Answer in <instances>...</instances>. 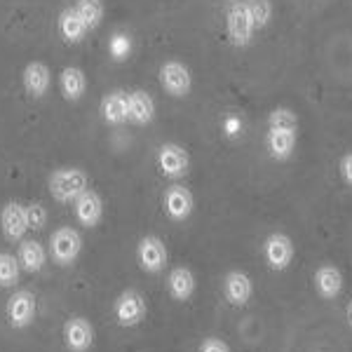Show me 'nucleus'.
Masks as SVG:
<instances>
[{
  "mask_svg": "<svg viewBox=\"0 0 352 352\" xmlns=\"http://www.w3.org/2000/svg\"><path fill=\"white\" fill-rule=\"evenodd\" d=\"M89 188V179L82 169L78 167H64L56 169L50 176V192L56 202H76L85 190Z\"/></svg>",
  "mask_w": 352,
  "mask_h": 352,
  "instance_id": "f257e3e1",
  "label": "nucleus"
},
{
  "mask_svg": "<svg viewBox=\"0 0 352 352\" xmlns=\"http://www.w3.org/2000/svg\"><path fill=\"white\" fill-rule=\"evenodd\" d=\"M82 252V237L80 232L71 226H61L50 237V254L56 265H71Z\"/></svg>",
  "mask_w": 352,
  "mask_h": 352,
  "instance_id": "f03ea898",
  "label": "nucleus"
},
{
  "mask_svg": "<svg viewBox=\"0 0 352 352\" xmlns=\"http://www.w3.org/2000/svg\"><path fill=\"white\" fill-rule=\"evenodd\" d=\"M146 312H148L146 298H144V294L136 292V289L122 292L120 296L116 298V303H113V317H116L118 324L124 329L141 324V322L146 320Z\"/></svg>",
  "mask_w": 352,
  "mask_h": 352,
  "instance_id": "7ed1b4c3",
  "label": "nucleus"
},
{
  "mask_svg": "<svg viewBox=\"0 0 352 352\" xmlns=\"http://www.w3.org/2000/svg\"><path fill=\"white\" fill-rule=\"evenodd\" d=\"M226 28H228V38L235 47H244V45L252 43L254 31H256V24H254V19H252V14H249L247 3H244V0L230 5L228 14H226Z\"/></svg>",
  "mask_w": 352,
  "mask_h": 352,
  "instance_id": "20e7f679",
  "label": "nucleus"
},
{
  "mask_svg": "<svg viewBox=\"0 0 352 352\" xmlns=\"http://www.w3.org/2000/svg\"><path fill=\"white\" fill-rule=\"evenodd\" d=\"M36 310H38L36 296H33V292H28V289L14 292L12 296L8 298V305H5V315H8V322L12 329L31 327L33 320H36Z\"/></svg>",
  "mask_w": 352,
  "mask_h": 352,
  "instance_id": "39448f33",
  "label": "nucleus"
},
{
  "mask_svg": "<svg viewBox=\"0 0 352 352\" xmlns=\"http://www.w3.org/2000/svg\"><path fill=\"white\" fill-rule=\"evenodd\" d=\"M167 247H164V242L157 235L141 237L139 247H136V261H139L144 272H151V275L162 272L164 265H167Z\"/></svg>",
  "mask_w": 352,
  "mask_h": 352,
  "instance_id": "423d86ee",
  "label": "nucleus"
},
{
  "mask_svg": "<svg viewBox=\"0 0 352 352\" xmlns=\"http://www.w3.org/2000/svg\"><path fill=\"white\" fill-rule=\"evenodd\" d=\"M294 254H296L294 242L285 232H272V235H268V240L263 242L265 263H268L272 270H287L294 261Z\"/></svg>",
  "mask_w": 352,
  "mask_h": 352,
  "instance_id": "0eeeda50",
  "label": "nucleus"
},
{
  "mask_svg": "<svg viewBox=\"0 0 352 352\" xmlns=\"http://www.w3.org/2000/svg\"><path fill=\"white\" fill-rule=\"evenodd\" d=\"M160 85L164 87V92L172 94V96H186L190 92V85H192V78H190V71L186 64L181 61H164L162 68H160Z\"/></svg>",
  "mask_w": 352,
  "mask_h": 352,
  "instance_id": "6e6552de",
  "label": "nucleus"
},
{
  "mask_svg": "<svg viewBox=\"0 0 352 352\" xmlns=\"http://www.w3.org/2000/svg\"><path fill=\"white\" fill-rule=\"evenodd\" d=\"M64 343L71 352H87L94 343V327L85 317H68L64 322Z\"/></svg>",
  "mask_w": 352,
  "mask_h": 352,
  "instance_id": "1a4fd4ad",
  "label": "nucleus"
},
{
  "mask_svg": "<svg viewBox=\"0 0 352 352\" xmlns=\"http://www.w3.org/2000/svg\"><path fill=\"white\" fill-rule=\"evenodd\" d=\"M162 204H164V212L172 221H186L192 214V207H195V200H192V192L186 188V186H169L164 190V197H162Z\"/></svg>",
  "mask_w": 352,
  "mask_h": 352,
  "instance_id": "9d476101",
  "label": "nucleus"
},
{
  "mask_svg": "<svg viewBox=\"0 0 352 352\" xmlns=\"http://www.w3.org/2000/svg\"><path fill=\"white\" fill-rule=\"evenodd\" d=\"M223 296L230 305H235V308L247 305L254 296L252 277L242 270H230L228 275L223 277Z\"/></svg>",
  "mask_w": 352,
  "mask_h": 352,
  "instance_id": "9b49d317",
  "label": "nucleus"
},
{
  "mask_svg": "<svg viewBox=\"0 0 352 352\" xmlns=\"http://www.w3.org/2000/svg\"><path fill=\"white\" fill-rule=\"evenodd\" d=\"M0 228L3 235L10 242H21L28 230V221H26V207H21L19 202H8L0 212Z\"/></svg>",
  "mask_w": 352,
  "mask_h": 352,
  "instance_id": "f8f14e48",
  "label": "nucleus"
},
{
  "mask_svg": "<svg viewBox=\"0 0 352 352\" xmlns=\"http://www.w3.org/2000/svg\"><path fill=\"white\" fill-rule=\"evenodd\" d=\"M157 164H160V172L169 179H181L188 172V153L184 146L179 144H164L160 153H157Z\"/></svg>",
  "mask_w": 352,
  "mask_h": 352,
  "instance_id": "ddd939ff",
  "label": "nucleus"
},
{
  "mask_svg": "<svg viewBox=\"0 0 352 352\" xmlns=\"http://www.w3.org/2000/svg\"><path fill=\"white\" fill-rule=\"evenodd\" d=\"M73 209H76V219L80 221L85 228H94L99 226V221L104 219V200L101 195L92 188H87L73 202Z\"/></svg>",
  "mask_w": 352,
  "mask_h": 352,
  "instance_id": "4468645a",
  "label": "nucleus"
},
{
  "mask_svg": "<svg viewBox=\"0 0 352 352\" xmlns=\"http://www.w3.org/2000/svg\"><path fill=\"white\" fill-rule=\"evenodd\" d=\"M265 146H268L270 155L275 160H289L294 148H296V129L285 127H268V136H265Z\"/></svg>",
  "mask_w": 352,
  "mask_h": 352,
  "instance_id": "2eb2a0df",
  "label": "nucleus"
},
{
  "mask_svg": "<svg viewBox=\"0 0 352 352\" xmlns=\"http://www.w3.org/2000/svg\"><path fill=\"white\" fill-rule=\"evenodd\" d=\"M312 282H315L317 294L327 300H333L340 292H343V275H340V270L336 265H329V263L320 265V268L315 270Z\"/></svg>",
  "mask_w": 352,
  "mask_h": 352,
  "instance_id": "dca6fc26",
  "label": "nucleus"
},
{
  "mask_svg": "<svg viewBox=\"0 0 352 352\" xmlns=\"http://www.w3.org/2000/svg\"><path fill=\"white\" fill-rule=\"evenodd\" d=\"M16 258H19L21 270L26 272H41L47 263V252L38 240H21L19 252H16Z\"/></svg>",
  "mask_w": 352,
  "mask_h": 352,
  "instance_id": "f3484780",
  "label": "nucleus"
},
{
  "mask_svg": "<svg viewBox=\"0 0 352 352\" xmlns=\"http://www.w3.org/2000/svg\"><path fill=\"white\" fill-rule=\"evenodd\" d=\"M195 287H197L195 275H192V270L186 268V265H179V268H174L169 272L167 289L174 300H188L192 294H195Z\"/></svg>",
  "mask_w": 352,
  "mask_h": 352,
  "instance_id": "a211bd4d",
  "label": "nucleus"
},
{
  "mask_svg": "<svg viewBox=\"0 0 352 352\" xmlns=\"http://www.w3.org/2000/svg\"><path fill=\"white\" fill-rule=\"evenodd\" d=\"M50 68L43 64V61H31L26 68H24V87L26 92L31 96H36V99H41V96L47 94L50 89Z\"/></svg>",
  "mask_w": 352,
  "mask_h": 352,
  "instance_id": "6ab92c4d",
  "label": "nucleus"
},
{
  "mask_svg": "<svg viewBox=\"0 0 352 352\" xmlns=\"http://www.w3.org/2000/svg\"><path fill=\"white\" fill-rule=\"evenodd\" d=\"M101 113H104V120L109 124H122L129 120V94L124 92H111L104 96L101 101Z\"/></svg>",
  "mask_w": 352,
  "mask_h": 352,
  "instance_id": "aec40b11",
  "label": "nucleus"
},
{
  "mask_svg": "<svg viewBox=\"0 0 352 352\" xmlns=\"http://www.w3.org/2000/svg\"><path fill=\"white\" fill-rule=\"evenodd\" d=\"M153 116H155V104H153L148 92L136 89L129 94V120L136 124H148Z\"/></svg>",
  "mask_w": 352,
  "mask_h": 352,
  "instance_id": "412c9836",
  "label": "nucleus"
},
{
  "mask_svg": "<svg viewBox=\"0 0 352 352\" xmlns=\"http://www.w3.org/2000/svg\"><path fill=\"white\" fill-rule=\"evenodd\" d=\"M59 31L61 36H64V41L68 43H80L85 38V33L89 31L87 24L82 21V16L76 12V8L73 10H64L59 16Z\"/></svg>",
  "mask_w": 352,
  "mask_h": 352,
  "instance_id": "4be33fe9",
  "label": "nucleus"
},
{
  "mask_svg": "<svg viewBox=\"0 0 352 352\" xmlns=\"http://www.w3.org/2000/svg\"><path fill=\"white\" fill-rule=\"evenodd\" d=\"M85 89H87V78H85V73L80 68L76 66H68L64 68V73H61V92L68 101H78L82 99Z\"/></svg>",
  "mask_w": 352,
  "mask_h": 352,
  "instance_id": "5701e85b",
  "label": "nucleus"
},
{
  "mask_svg": "<svg viewBox=\"0 0 352 352\" xmlns=\"http://www.w3.org/2000/svg\"><path fill=\"white\" fill-rule=\"evenodd\" d=\"M19 258L12 254H0V289H12L19 282Z\"/></svg>",
  "mask_w": 352,
  "mask_h": 352,
  "instance_id": "b1692460",
  "label": "nucleus"
},
{
  "mask_svg": "<svg viewBox=\"0 0 352 352\" xmlns=\"http://www.w3.org/2000/svg\"><path fill=\"white\" fill-rule=\"evenodd\" d=\"M76 12L82 16L87 28H96L104 19V5H101V0H78Z\"/></svg>",
  "mask_w": 352,
  "mask_h": 352,
  "instance_id": "393cba45",
  "label": "nucleus"
},
{
  "mask_svg": "<svg viewBox=\"0 0 352 352\" xmlns=\"http://www.w3.org/2000/svg\"><path fill=\"white\" fill-rule=\"evenodd\" d=\"M244 3H247V10H249V14H252L256 28H263L270 24V19H272L270 0H244Z\"/></svg>",
  "mask_w": 352,
  "mask_h": 352,
  "instance_id": "a878e982",
  "label": "nucleus"
},
{
  "mask_svg": "<svg viewBox=\"0 0 352 352\" xmlns=\"http://www.w3.org/2000/svg\"><path fill=\"white\" fill-rule=\"evenodd\" d=\"M268 127H285V129H298V118L292 109H275L268 116Z\"/></svg>",
  "mask_w": 352,
  "mask_h": 352,
  "instance_id": "bb28decb",
  "label": "nucleus"
},
{
  "mask_svg": "<svg viewBox=\"0 0 352 352\" xmlns=\"http://www.w3.org/2000/svg\"><path fill=\"white\" fill-rule=\"evenodd\" d=\"M26 221H28V230H43L47 226V209L38 202L26 204Z\"/></svg>",
  "mask_w": 352,
  "mask_h": 352,
  "instance_id": "cd10ccee",
  "label": "nucleus"
},
{
  "mask_svg": "<svg viewBox=\"0 0 352 352\" xmlns=\"http://www.w3.org/2000/svg\"><path fill=\"white\" fill-rule=\"evenodd\" d=\"M200 352H230V350L221 338H204L200 345Z\"/></svg>",
  "mask_w": 352,
  "mask_h": 352,
  "instance_id": "c85d7f7f",
  "label": "nucleus"
},
{
  "mask_svg": "<svg viewBox=\"0 0 352 352\" xmlns=\"http://www.w3.org/2000/svg\"><path fill=\"white\" fill-rule=\"evenodd\" d=\"M340 176H343L345 184L352 186V153L343 155V160H340Z\"/></svg>",
  "mask_w": 352,
  "mask_h": 352,
  "instance_id": "c756f323",
  "label": "nucleus"
},
{
  "mask_svg": "<svg viewBox=\"0 0 352 352\" xmlns=\"http://www.w3.org/2000/svg\"><path fill=\"white\" fill-rule=\"evenodd\" d=\"M348 324L352 327V300H350V305H348Z\"/></svg>",
  "mask_w": 352,
  "mask_h": 352,
  "instance_id": "7c9ffc66",
  "label": "nucleus"
}]
</instances>
